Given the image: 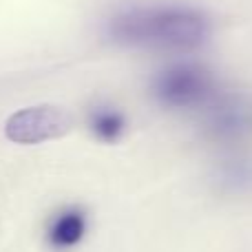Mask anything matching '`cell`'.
<instances>
[{
    "label": "cell",
    "mask_w": 252,
    "mask_h": 252,
    "mask_svg": "<svg viewBox=\"0 0 252 252\" xmlns=\"http://www.w3.org/2000/svg\"><path fill=\"white\" fill-rule=\"evenodd\" d=\"M219 188L223 192L241 195V192L252 190V159L248 157H228L217 166L215 173Z\"/></svg>",
    "instance_id": "obj_7"
},
{
    "label": "cell",
    "mask_w": 252,
    "mask_h": 252,
    "mask_svg": "<svg viewBox=\"0 0 252 252\" xmlns=\"http://www.w3.org/2000/svg\"><path fill=\"white\" fill-rule=\"evenodd\" d=\"M89 128L93 137L102 144H115L124 137L126 130V115L118 106L109 102H100L89 111Z\"/></svg>",
    "instance_id": "obj_6"
},
{
    "label": "cell",
    "mask_w": 252,
    "mask_h": 252,
    "mask_svg": "<svg viewBox=\"0 0 252 252\" xmlns=\"http://www.w3.org/2000/svg\"><path fill=\"white\" fill-rule=\"evenodd\" d=\"M115 44L159 51H195L210 38V20L201 9L184 2L133 4L106 20Z\"/></svg>",
    "instance_id": "obj_1"
},
{
    "label": "cell",
    "mask_w": 252,
    "mask_h": 252,
    "mask_svg": "<svg viewBox=\"0 0 252 252\" xmlns=\"http://www.w3.org/2000/svg\"><path fill=\"white\" fill-rule=\"evenodd\" d=\"M89 230V215L80 206H62L49 217L44 241L56 252H69L84 241Z\"/></svg>",
    "instance_id": "obj_5"
},
{
    "label": "cell",
    "mask_w": 252,
    "mask_h": 252,
    "mask_svg": "<svg viewBox=\"0 0 252 252\" xmlns=\"http://www.w3.org/2000/svg\"><path fill=\"white\" fill-rule=\"evenodd\" d=\"M201 126H204L206 135L213 142L219 144L235 142L246 128L244 106L239 104V100L235 95L221 91L201 111Z\"/></svg>",
    "instance_id": "obj_4"
},
{
    "label": "cell",
    "mask_w": 252,
    "mask_h": 252,
    "mask_svg": "<svg viewBox=\"0 0 252 252\" xmlns=\"http://www.w3.org/2000/svg\"><path fill=\"white\" fill-rule=\"evenodd\" d=\"M219 93L213 71L199 64H173L151 80V97L170 111H204Z\"/></svg>",
    "instance_id": "obj_2"
},
{
    "label": "cell",
    "mask_w": 252,
    "mask_h": 252,
    "mask_svg": "<svg viewBox=\"0 0 252 252\" xmlns=\"http://www.w3.org/2000/svg\"><path fill=\"white\" fill-rule=\"evenodd\" d=\"M73 126V118L62 106L38 104L9 115L4 122V137L13 144H42L62 137Z\"/></svg>",
    "instance_id": "obj_3"
}]
</instances>
